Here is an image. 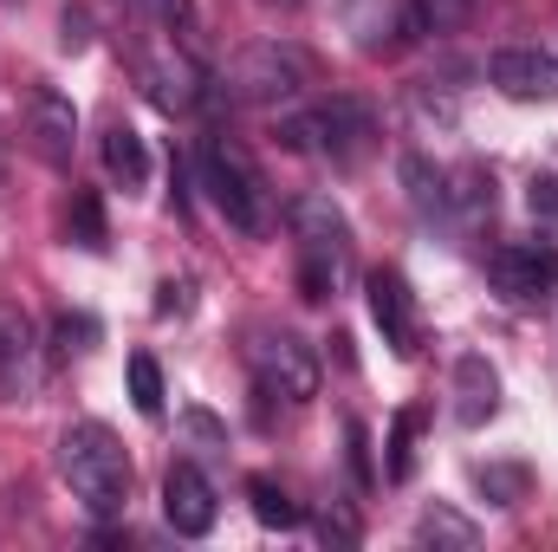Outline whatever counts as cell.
I'll list each match as a JSON object with an SVG mask.
<instances>
[{
  "mask_svg": "<svg viewBox=\"0 0 558 552\" xmlns=\"http://www.w3.org/2000/svg\"><path fill=\"white\" fill-rule=\"evenodd\" d=\"M59 475L85 501L92 520H111L131 501V455H124V442L105 422H72L59 435Z\"/></svg>",
  "mask_w": 558,
  "mask_h": 552,
  "instance_id": "obj_1",
  "label": "cell"
},
{
  "mask_svg": "<svg viewBox=\"0 0 558 552\" xmlns=\"http://www.w3.org/2000/svg\"><path fill=\"white\" fill-rule=\"evenodd\" d=\"M286 228L299 241V286L305 299H331L351 274V221L331 195H292L286 202Z\"/></svg>",
  "mask_w": 558,
  "mask_h": 552,
  "instance_id": "obj_2",
  "label": "cell"
},
{
  "mask_svg": "<svg viewBox=\"0 0 558 552\" xmlns=\"http://www.w3.org/2000/svg\"><path fill=\"white\" fill-rule=\"evenodd\" d=\"M202 189H208V202L221 208V221H228L234 235H267V228H274L267 182H260V169L247 163L241 143H228V137L202 143Z\"/></svg>",
  "mask_w": 558,
  "mask_h": 552,
  "instance_id": "obj_3",
  "label": "cell"
},
{
  "mask_svg": "<svg viewBox=\"0 0 558 552\" xmlns=\"http://www.w3.org/2000/svg\"><path fill=\"white\" fill-rule=\"evenodd\" d=\"M279 137L292 143V149H305V156L357 163V156L371 149V137H377V124H371V111H364L357 98H331V105H318V111H305V118H286Z\"/></svg>",
  "mask_w": 558,
  "mask_h": 552,
  "instance_id": "obj_4",
  "label": "cell"
},
{
  "mask_svg": "<svg viewBox=\"0 0 558 552\" xmlns=\"http://www.w3.org/2000/svg\"><path fill=\"white\" fill-rule=\"evenodd\" d=\"M247 364H254L260 397H279V404H312L318 397V358L292 332H254Z\"/></svg>",
  "mask_w": 558,
  "mask_h": 552,
  "instance_id": "obj_5",
  "label": "cell"
},
{
  "mask_svg": "<svg viewBox=\"0 0 558 552\" xmlns=\"http://www.w3.org/2000/svg\"><path fill=\"white\" fill-rule=\"evenodd\" d=\"M228 79H234V92H241V98H254V105H286V98L305 85V59H299L292 46H279V39H274V46L241 52Z\"/></svg>",
  "mask_w": 558,
  "mask_h": 552,
  "instance_id": "obj_6",
  "label": "cell"
},
{
  "mask_svg": "<svg viewBox=\"0 0 558 552\" xmlns=\"http://www.w3.org/2000/svg\"><path fill=\"white\" fill-rule=\"evenodd\" d=\"M487 274L507 299H546L558 286V248H539V241H513V248H494L487 254Z\"/></svg>",
  "mask_w": 558,
  "mask_h": 552,
  "instance_id": "obj_7",
  "label": "cell"
},
{
  "mask_svg": "<svg viewBox=\"0 0 558 552\" xmlns=\"http://www.w3.org/2000/svg\"><path fill=\"white\" fill-rule=\"evenodd\" d=\"M487 79H494L507 98H520V105L558 98V59L539 52V46H500V52L487 59Z\"/></svg>",
  "mask_w": 558,
  "mask_h": 552,
  "instance_id": "obj_8",
  "label": "cell"
},
{
  "mask_svg": "<svg viewBox=\"0 0 558 552\" xmlns=\"http://www.w3.org/2000/svg\"><path fill=\"white\" fill-rule=\"evenodd\" d=\"M162 520H169L182 540H202V533L215 527V488H208V475H202L195 461H175V468L162 475Z\"/></svg>",
  "mask_w": 558,
  "mask_h": 552,
  "instance_id": "obj_9",
  "label": "cell"
},
{
  "mask_svg": "<svg viewBox=\"0 0 558 552\" xmlns=\"http://www.w3.org/2000/svg\"><path fill=\"white\" fill-rule=\"evenodd\" d=\"M371 319H377V332L397 358H416V292L397 267L371 274Z\"/></svg>",
  "mask_w": 558,
  "mask_h": 552,
  "instance_id": "obj_10",
  "label": "cell"
},
{
  "mask_svg": "<svg viewBox=\"0 0 558 552\" xmlns=\"http://www.w3.org/2000/svg\"><path fill=\"white\" fill-rule=\"evenodd\" d=\"M26 137L33 149L46 156V163H72V137H78V111H72V98H59L52 85H39L33 98H26Z\"/></svg>",
  "mask_w": 558,
  "mask_h": 552,
  "instance_id": "obj_11",
  "label": "cell"
},
{
  "mask_svg": "<svg viewBox=\"0 0 558 552\" xmlns=\"http://www.w3.org/2000/svg\"><path fill=\"white\" fill-rule=\"evenodd\" d=\"M143 85H149V98L162 111H189L202 98V65L189 52H149L143 59Z\"/></svg>",
  "mask_w": 558,
  "mask_h": 552,
  "instance_id": "obj_12",
  "label": "cell"
},
{
  "mask_svg": "<svg viewBox=\"0 0 558 552\" xmlns=\"http://www.w3.org/2000/svg\"><path fill=\"white\" fill-rule=\"evenodd\" d=\"M39 384V351L26 312H0V397H26Z\"/></svg>",
  "mask_w": 558,
  "mask_h": 552,
  "instance_id": "obj_13",
  "label": "cell"
},
{
  "mask_svg": "<svg viewBox=\"0 0 558 552\" xmlns=\"http://www.w3.org/2000/svg\"><path fill=\"white\" fill-rule=\"evenodd\" d=\"M494 410H500V371L481 351H468L454 364V416H461V429H481Z\"/></svg>",
  "mask_w": 558,
  "mask_h": 552,
  "instance_id": "obj_14",
  "label": "cell"
},
{
  "mask_svg": "<svg viewBox=\"0 0 558 552\" xmlns=\"http://www.w3.org/2000/svg\"><path fill=\"white\" fill-rule=\"evenodd\" d=\"M105 169H111L124 189H143V182H149V149H143V137L131 124H111V131H105Z\"/></svg>",
  "mask_w": 558,
  "mask_h": 552,
  "instance_id": "obj_15",
  "label": "cell"
},
{
  "mask_svg": "<svg viewBox=\"0 0 558 552\" xmlns=\"http://www.w3.org/2000/svg\"><path fill=\"white\" fill-rule=\"evenodd\" d=\"M416 540H422V547H461V552H468L474 540H481V527H474L468 514H454V507H441V501H435V507L416 520Z\"/></svg>",
  "mask_w": 558,
  "mask_h": 552,
  "instance_id": "obj_16",
  "label": "cell"
},
{
  "mask_svg": "<svg viewBox=\"0 0 558 552\" xmlns=\"http://www.w3.org/2000/svg\"><path fill=\"white\" fill-rule=\"evenodd\" d=\"M468 13H474V0H410V26L428 33V39L461 33V26H468Z\"/></svg>",
  "mask_w": 558,
  "mask_h": 552,
  "instance_id": "obj_17",
  "label": "cell"
},
{
  "mask_svg": "<svg viewBox=\"0 0 558 552\" xmlns=\"http://www.w3.org/2000/svg\"><path fill=\"white\" fill-rule=\"evenodd\" d=\"M247 494H254V514H260V527H279V533H286V527H299V507L286 501V488H279V481L254 475V481H247Z\"/></svg>",
  "mask_w": 558,
  "mask_h": 552,
  "instance_id": "obj_18",
  "label": "cell"
},
{
  "mask_svg": "<svg viewBox=\"0 0 558 552\" xmlns=\"http://www.w3.org/2000/svg\"><path fill=\"white\" fill-rule=\"evenodd\" d=\"M410 468H416V416L397 410L390 416V455H384V475H390V481H410Z\"/></svg>",
  "mask_w": 558,
  "mask_h": 552,
  "instance_id": "obj_19",
  "label": "cell"
},
{
  "mask_svg": "<svg viewBox=\"0 0 558 552\" xmlns=\"http://www.w3.org/2000/svg\"><path fill=\"white\" fill-rule=\"evenodd\" d=\"M131 404H137L143 416H162V371H156V358H149V351L131 358Z\"/></svg>",
  "mask_w": 558,
  "mask_h": 552,
  "instance_id": "obj_20",
  "label": "cell"
},
{
  "mask_svg": "<svg viewBox=\"0 0 558 552\" xmlns=\"http://www.w3.org/2000/svg\"><path fill=\"white\" fill-rule=\"evenodd\" d=\"M72 228H78V248H105V215H98V195H78V202H72Z\"/></svg>",
  "mask_w": 558,
  "mask_h": 552,
  "instance_id": "obj_21",
  "label": "cell"
},
{
  "mask_svg": "<svg viewBox=\"0 0 558 552\" xmlns=\"http://www.w3.org/2000/svg\"><path fill=\"white\" fill-rule=\"evenodd\" d=\"M481 488L500 494V507H513L526 494V468H481Z\"/></svg>",
  "mask_w": 558,
  "mask_h": 552,
  "instance_id": "obj_22",
  "label": "cell"
},
{
  "mask_svg": "<svg viewBox=\"0 0 558 552\" xmlns=\"http://www.w3.org/2000/svg\"><path fill=\"white\" fill-rule=\"evenodd\" d=\"M162 7V26L182 39V46H195V33H202V20H195V0H156Z\"/></svg>",
  "mask_w": 558,
  "mask_h": 552,
  "instance_id": "obj_23",
  "label": "cell"
},
{
  "mask_svg": "<svg viewBox=\"0 0 558 552\" xmlns=\"http://www.w3.org/2000/svg\"><path fill=\"white\" fill-rule=\"evenodd\" d=\"M92 338H98L92 319H59V351H92Z\"/></svg>",
  "mask_w": 558,
  "mask_h": 552,
  "instance_id": "obj_24",
  "label": "cell"
},
{
  "mask_svg": "<svg viewBox=\"0 0 558 552\" xmlns=\"http://www.w3.org/2000/svg\"><path fill=\"white\" fill-rule=\"evenodd\" d=\"M318 533H325L331 547H357V520H351V514H325V520H318Z\"/></svg>",
  "mask_w": 558,
  "mask_h": 552,
  "instance_id": "obj_25",
  "label": "cell"
},
{
  "mask_svg": "<svg viewBox=\"0 0 558 552\" xmlns=\"http://www.w3.org/2000/svg\"><path fill=\"white\" fill-rule=\"evenodd\" d=\"M533 215H558V176H533Z\"/></svg>",
  "mask_w": 558,
  "mask_h": 552,
  "instance_id": "obj_26",
  "label": "cell"
},
{
  "mask_svg": "<svg viewBox=\"0 0 558 552\" xmlns=\"http://www.w3.org/2000/svg\"><path fill=\"white\" fill-rule=\"evenodd\" d=\"M274 7H292V0H274Z\"/></svg>",
  "mask_w": 558,
  "mask_h": 552,
  "instance_id": "obj_27",
  "label": "cell"
},
{
  "mask_svg": "<svg viewBox=\"0 0 558 552\" xmlns=\"http://www.w3.org/2000/svg\"><path fill=\"white\" fill-rule=\"evenodd\" d=\"M553 59H558V52H553Z\"/></svg>",
  "mask_w": 558,
  "mask_h": 552,
  "instance_id": "obj_28",
  "label": "cell"
}]
</instances>
